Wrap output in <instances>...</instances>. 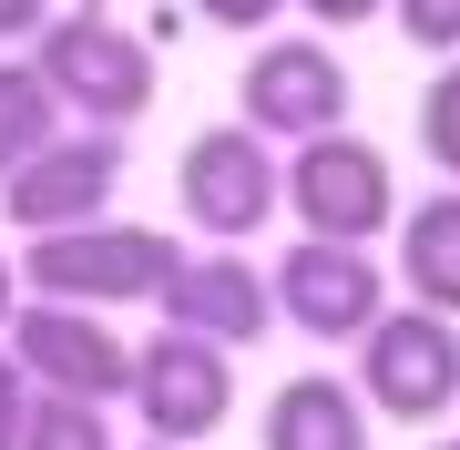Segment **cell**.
I'll use <instances>...</instances> for the list:
<instances>
[{
    "instance_id": "277c9868",
    "label": "cell",
    "mask_w": 460,
    "mask_h": 450,
    "mask_svg": "<svg viewBox=\"0 0 460 450\" xmlns=\"http://www.w3.org/2000/svg\"><path fill=\"white\" fill-rule=\"evenodd\" d=\"M174 205L195 216V235L235 246V235L277 225V205H287V164H277V144H266L256 123H205V134L184 144V164H174Z\"/></svg>"
},
{
    "instance_id": "ffe728a7",
    "label": "cell",
    "mask_w": 460,
    "mask_h": 450,
    "mask_svg": "<svg viewBox=\"0 0 460 450\" xmlns=\"http://www.w3.org/2000/svg\"><path fill=\"white\" fill-rule=\"evenodd\" d=\"M51 21H62L51 0H0V41H41Z\"/></svg>"
},
{
    "instance_id": "cb8c5ba5",
    "label": "cell",
    "mask_w": 460,
    "mask_h": 450,
    "mask_svg": "<svg viewBox=\"0 0 460 450\" xmlns=\"http://www.w3.org/2000/svg\"><path fill=\"white\" fill-rule=\"evenodd\" d=\"M144 450H174V440H144Z\"/></svg>"
},
{
    "instance_id": "5b68a950",
    "label": "cell",
    "mask_w": 460,
    "mask_h": 450,
    "mask_svg": "<svg viewBox=\"0 0 460 450\" xmlns=\"http://www.w3.org/2000/svg\"><path fill=\"white\" fill-rule=\"evenodd\" d=\"M235 113L256 123L266 144H317V134H348V62L317 31H287V41H266L246 51V72H235Z\"/></svg>"
},
{
    "instance_id": "9a60e30c",
    "label": "cell",
    "mask_w": 460,
    "mask_h": 450,
    "mask_svg": "<svg viewBox=\"0 0 460 450\" xmlns=\"http://www.w3.org/2000/svg\"><path fill=\"white\" fill-rule=\"evenodd\" d=\"M21 450H113V419H102V400H62V389H41Z\"/></svg>"
},
{
    "instance_id": "7402d4cb",
    "label": "cell",
    "mask_w": 460,
    "mask_h": 450,
    "mask_svg": "<svg viewBox=\"0 0 460 450\" xmlns=\"http://www.w3.org/2000/svg\"><path fill=\"white\" fill-rule=\"evenodd\" d=\"M21 307H31V287H21V256H0V349H11V328H21Z\"/></svg>"
},
{
    "instance_id": "2e32d148",
    "label": "cell",
    "mask_w": 460,
    "mask_h": 450,
    "mask_svg": "<svg viewBox=\"0 0 460 450\" xmlns=\"http://www.w3.org/2000/svg\"><path fill=\"white\" fill-rule=\"evenodd\" d=\"M420 154L440 164V184H460V62L429 72V93H420Z\"/></svg>"
},
{
    "instance_id": "e0dca14e",
    "label": "cell",
    "mask_w": 460,
    "mask_h": 450,
    "mask_svg": "<svg viewBox=\"0 0 460 450\" xmlns=\"http://www.w3.org/2000/svg\"><path fill=\"white\" fill-rule=\"evenodd\" d=\"M389 21H399L420 51H460V0H389Z\"/></svg>"
},
{
    "instance_id": "4fadbf2b",
    "label": "cell",
    "mask_w": 460,
    "mask_h": 450,
    "mask_svg": "<svg viewBox=\"0 0 460 450\" xmlns=\"http://www.w3.org/2000/svg\"><path fill=\"white\" fill-rule=\"evenodd\" d=\"M399 287H410V307L460 317V184H440L399 216Z\"/></svg>"
},
{
    "instance_id": "8fae6325",
    "label": "cell",
    "mask_w": 460,
    "mask_h": 450,
    "mask_svg": "<svg viewBox=\"0 0 460 450\" xmlns=\"http://www.w3.org/2000/svg\"><path fill=\"white\" fill-rule=\"evenodd\" d=\"M164 328H195V338H215V349H256V338L277 328V277L246 267L235 246L184 256V277L164 297Z\"/></svg>"
},
{
    "instance_id": "603a6c76",
    "label": "cell",
    "mask_w": 460,
    "mask_h": 450,
    "mask_svg": "<svg viewBox=\"0 0 460 450\" xmlns=\"http://www.w3.org/2000/svg\"><path fill=\"white\" fill-rule=\"evenodd\" d=\"M420 450H460V440H420Z\"/></svg>"
},
{
    "instance_id": "3957f363",
    "label": "cell",
    "mask_w": 460,
    "mask_h": 450,
    "mask_svg": "<svg viewBox=\"0 0 460 450\" xmlns=\"http://www.w3.org/2000/svg\"><path fill=\"white\" fill-rule=\"evenodd\" d=\"M287 216L307 235H328V246H378V225H399L410 205H399L389 154L368 134H317L287 154Z\"/></svg>"
},
{
    "instance_id": "5bb4252c",
    "label": "cell",
    "mask_w": 460,
    "mask_h": 450,
    "mask_svg": "<svg viewBox=\"0 0 460 450\" xmlns=\"http://www.w3.org/2000/svg\"><path fill=\"white\" fill-rule=\"evenodd\" d=\"M62 113H72V102L51 93V72H41V62H0V184L31 164V154L62 144Z\"/></svg>"
},
{
    "instance_id": "6da1fadb",
    "label": "cell",
    "mask_w": 460,
    "mask_h": 450,
    "mask_svg": "<svg viewBox=\"0 0 460 450\" xmlns=\"http://www.w3.org/2000/svg\"><path fill=\"white\" fill-rule=\"evenodd\" d=\"M184 277V246L164 225H72V235H21V287L62 307H164Z\"/></svg>"
},
{
    "instance_id": "52a82bcc",
    "label": "cell",
    "mask_w": 460,
    "mask_h": 450,
    "mask_svg": "<svg viewBox=\"0 0 460 450\" xmlns=\"http://www.w3.org/2000/svg\"><path fill=\"white\" fill-rule=\"evenodd\" d=\"M123 164H133V134H102V123H83V134H62L51 154H31V164L0 184V216H11L21 235H72V225H102V216H113Z\"/></svg>"
},
{
    "instance_id": "8992f818",
    "label": "cell",
    "mask_w": 460,
    "mask_h": 450,
    "mask_svg": "<svg viewBox=\"0 0 460 450\" xmlns=\"http://www.w3.org/2000/svg\"><path fill=\"white\" fill-rule=\"evenodd\" d=\"M235 410V349H215L195 328H154L144 358H133V419L144 440H215Z\"/></svg>"
},
{
    "instance_id": "9c48e42d",
    "label": "cell",
    "mask_w": 460,
    "mask_h": 450,
    "mask_svg": "<svg viewBox=\"0 0 460 450\" xmlns=\"http://www.w3.org/2000/svg\"><path fill=\"white\" fill-rule=\"evenodd\" d=\"M11 358L31 368L41 389H62V400H133V358L144 349H123L113 328H102V307H62V297H31L21 307V328H11Z\"/></svg>"
},
{
    "instance_id": "ba28073f",
    "label": "cell",
    "mask_w": 460,
    "mask_h": 450,
    "mask_svg": "<svg viewBox=\"0 0 460 450\" xmlns=\"http://www.w3.org/2000/svg\"><path fill=\"white\" fill-rule=\"evenodd\" d=\"M358 379H368V410L378 419L429 430V419L460 400V328H450L440 307H389L358 338Z\"/></svg>"
},
{
    "instance_id": "7c38bea8",
    "label": "cell",
    "mask_w": 460,
    "mask_h": 450,
    "mask_svg": "<svg viewBox=\"0 0 460 450\" xmlns=\"http://www.w3.org/2000/svg\"><path fill=\"white\" fill-rule=\"evenodd\" d=\"M256 450H368V400L348 379H287L266 400Z\"/></svg>"
},
{
    "instance_id": "ac0fdd59",
    "label": "cell",
    "mask_w": 460,
    "mask_h": 450,
    "mask_svg": "<svg viewBox=\"0 0 460 450\" xmlns=\"http://www.w3.org/2000/svg\"><path fill=\"white\" fill-rule=\"evenodd\" d=\"M31 400H41V379H31L11 349H0V450H21V430H31Z\"/></svg>"
},
{
    "instance_id": "44dd1931",
    "label": "cell",
    "mask_w": 460,
    "mask_h": 450,
    "mask_svg": "<svg viewBox=\"0 0 460 450\" xmlns=\"http://www.w3.org/2000/svg\"><path fill=\"white\" fill-rule=\"evenodd\" d=\"M296 11H307L317 31H348V21H378V11H389V0H296Z\"/></svg>"
},
{
    "instance_id": "7a4b0ae2",
    "label": "cell",
    "mask_w": 460,
    "mask_h": 450,
    "mask_svg": "<svg viewBox=\"0 0 460 450\" xmlns=\"http://www.w3.org/2000/svg\"><path fill=\"white\" fill-rule=\"evenodd\" d=\"M41 72H51V93L83 123H102V134H123V123L154 113V41L123 31L102 0H83V11H62L41 31Z\"/></svg>"
},
{
    "instance_id": "30bf717a",
    "label": "cell",
    "mask_w": 460,
    "mask_h": 450,
    "mask_svg": "<svg viewBox=\"0 0 460 450\" xmlns=\"http://www.w3.org/2000/svg\"><path fill=\"white\" fill-rule=\"evenodd\" d=\"M277 307H287V328L328 338V349H358L378 317H389V277H378V256H368V246L296 235L287 267H277Z\"/></svg>"
},
{
    "instance_id": "d6986e66",
    "label": "cell",
    "mask_w": 460,
    "mask_h": 450,
    "mask_svg": "<svg viewBox=\"0 0 460 450\" xmlns=\"http://www.w3.org/2000/svg\"><path fill=\"white\" fill-rule=\"evenodd\" d=\"M184 11H195V21H215V31H266L287 0H184Z\"/></svg>"
}]
</instances>
